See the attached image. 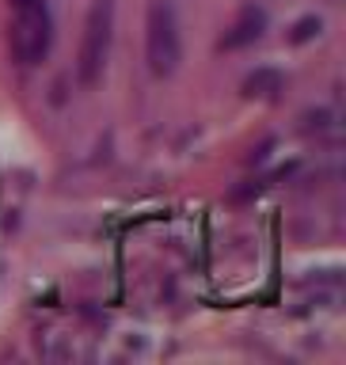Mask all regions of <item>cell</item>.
I'll list each match as a JSON object with an SVG mask.
<instances>
[{
	"label": "cell",
	"mask_w": 346,
	"mask_h": 365,
	"mask_svg": "<svg viewBox=\"0 0 346 365\" xmlns=\"http://www.w3.org/2000/svg\"><path fill=\"white\" fill-rule=\"evenodd\" d=\"M11 57L19 65H39L54 46V19L46 0H11Z\"/></svg>",
	"instance_id": "cell-1"
},
{
	"label": "cell",
	"mask_w": 346,
	"mask_h": 365,
	"mask_svg": "<svg viewBox=\"0 0 346 365\" xmlns=\"http://www.w3.org/2000/svg\"><path fill=\"white\" fill-rule=\"evenodd\" d=\"M145 53L148 68L156 76H171L183 57V38H179V16L171 0H148L145 16Z\"/></svg>",
	"instance_id": "cell-2"
},
{
	"label": "cell",
	"mask_w": 346,
	"mask_h": 365,
	"mask_svg": "<svg viewBox=\"0 0 346 365\" xmlns=\"http://www.w3.org/2000/svg\"><path fill=\"white\" fill-rule=\"evenodd\" d=\"M111 38H114V0H91L84 19V38H80V57H76V76L84 88L99 84L111 57Z\"/></svg>",
	"instance_id": "cell-3"
},
{
	"label": "cell",
	"mask_w": 346,
	"mask_h": 365,
	"mask_svg": "<svg viewBox=\"0 0 346 365\" xmlns=\"http://www.w3.org/2000/svg\"><path fill=\"white\" fill-rule=\"evenodd\" d=\"M263 31H267V11H263L259 4L240 8L236 23L225 31V38H221V50H244V46L263 38Z\"/></svg>",
	"instance_id": "cell-4"
},
{
	"label": "cell",
	"mask_w": 346,
	"mask_h": 365,
	"mask_svg": "<svg viewBox=\"0 0 346 365\" xmlns=\"http://www.w3.org/2000/svg\"><path fill=\"white\" fill-rule=\"evenodd\" d=\"M285 88V76L278 73V68H255L248 80H244V96L251 99H270V96H278V91Z\"/></svg>",
	"instance_id": "cell-5"
},
{
	"label": "cell",
	"mask_w": 346,
	"mask_h": 365,
	"mask_svg": "<svg viewBox=\"0 0 346 365\" xmlns=\"http://www.w3.org/2000/svg\"><path fill=\"white\" fill-rule=\"evenodd\" d=\"M320 31H324V23H320L316 16H305V19H301V23H297V27H293L290 42H297V46H301V42H308V38H316Z\"/></svg>",
	"instance_id": "cell-6"
}]
</instances>
